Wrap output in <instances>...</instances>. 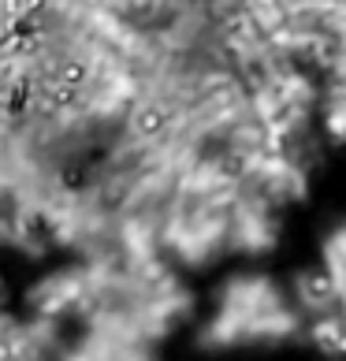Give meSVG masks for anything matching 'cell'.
I'll return each mask as SVG.
<instances>
[{"mask_svg":"<svg viewBox=\"0 0 346 361\" xmlns=\"http://www.w3.org/2000/svg\"><path fill=\"white\" fill-rule=\"evenodd\" d=\"M302 310L283 298L268 276H235L220 294V310L209 324L205 343H254L290 339L302 324Z\"/></svg>","mask_w":346,"mask_h":361,"instance_id":"obj_1","label":"cell"},{"mask_svg":"<svg viewBox=\"0 0 346 361\" xmlns=\"http://www.w3.org/2000/svg\"><path fill=\"white\" fill-rule=\"evenodd\" d=\"M339 313H342V317H346V287H342V290H339Z\"/></svg>","mask_w":346,"mask_h":361,"instance_id":"obj_2","label":"cell"}]
</instances>
